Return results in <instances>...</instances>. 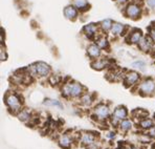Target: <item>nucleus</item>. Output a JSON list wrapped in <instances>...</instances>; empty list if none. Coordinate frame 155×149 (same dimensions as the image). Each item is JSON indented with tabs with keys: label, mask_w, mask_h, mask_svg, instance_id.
Here are the masks:
<instances>
[{
	"label": "nucleus",
	"mask_w": 155,
	"mask_h": 149,
	"mask_svg": "<svg viewBox=\"0 0 155 149\" xmlns=\"http://www.w3.org/2000/svg\"><path fill=\"white\" fill-rule=\"evenodd\" d=\"M62 91V93L65 97L77 98L82 96V93H83V86L80 83H78V82H72V83L70 82V83L65 84Z\"/></svg>",
	"instance_id": "nucleus-1"
},
{
	"label": "nucleus",
	"mask_w": 155,
	"mask_h": 149,
	"mask_svg": "<svg viewBox=\"0 0 155 149\" xmlns=\"http://www.w3.org/2000/svg\"><path fill=\"white\" fill-rule=\"evenodd\" d=\"M4 102L12 112H18L21 109V100L16 93H8L4 97Z\"/></svg>",
	"instance_id": "nucleus-2"
},
{
	"label": "nucleus",
	"mask_w": 155,
	"mask_h": 149,
	"mask_svg": "<svg viewBox=\"0 0 155 149\" xmlns=\"http://www.w3.org/2000/svg\"><path fill=\"white\" fill-rule=\"evenodd\" d=\"M155 91V81L152 79H147L143 81L140 85V93L142 96H150Z\"/></svg>",
	"instance_id": "nucleus-3"
},
{
	"label": "nucleus",
	"mask_w": 155,
	"mask_h": 149,
	"mask_svg": "<svg viewBox=\"0 0 155 149\" xmlns=\"http://www.w3.org/2000/svg\"><path fill=\"white\" fill-rule=\"evenodd\" d=\"M33 70L38 77H47L51 74V66L45 62H37L33 65Z\"/></svg>",
	"instance_id": "nucleus-4"
},
{
	"label": "nucleus",
	"mask_w": 155,
	"mask_h": 149,
	"mask_svg": "<svg viewBox=\"0 0 155 149\" xmlns=\"http://www.w3.org/2000/svg\"><path fill=\"white\" fill-rule=\"evenodd\" d=\"M125 13H126L127 17L131 18V19H137L140 16L142 8H140V6L137 3H130L127 5Z\"/></svg>",
	"instance_id": "nucleus-5"
},
{
	"label": "nucleus",
	"mask_w": 155,
	"mask_h": 149,
	"mask_svg": "<svg viewBox=\"0 0 155 149\" xmlns=\"http://www.w3.org/2000/svg\"><path fill=\"white\" fill-rule=\"evenodd\" d=\"M140 80V75L135 72H129L125 75V78H124V83H125V86L129 87V86H132L134 84L137 83V81Z\"/></svg>",
	"instance_id": "nucleus-6"
},
{
	"label": "nucleus",
	"mask_w": 155,
	"mask_h": 149,
	"mask_svg": "<svg viewBox=\"0 0 155 149\" xmlns=\"http://www.w3.org/2000/svg\"><path fill=\"white\" fill-rule=\"evenodd\" d=\"M94 113L97 114V117L101 120H105L109 117V108L107 105L105 104H100L94 108Z\"/></svg>",
	"instance_id": "nucleus-7"
},
{
	"label": "nucleus",
	"mask_w": 155,
	"mask_h": 149,
	"mask_svg": "<svg viewBox=\"0 0 155 149\" xmlns=\"http://www.w3.org/2000/svg\"><path fill=\"white\" fill-rule=\"evenodd\" d=\"M153 41L154 40L150 36H146V37H143L142 40L140 41L138 46L143 52H149L153 47Z\"/></svg>",
	"instance_id": "nucleus-8"
},
{
	"label": "nucleus",
	"mask_w": 155,
	"mask_h": 149,
	"mask_svg": "<svg viewBox=\"0 0 155 149\" xmlns=\"http://www.w3.org/2000/svg\"><path fill=\"white\" fill-rule=\"evenodd\" d=\"M127 114H128V111H127L126 107L124 106H118L116 107L114 109V111H113V119L116 121H123L125 120V119L127 118Z\"/></svg>",
	"instance_id": "nucleus-9"
},
{
	"label": "nucleus",
	"mask_w": 155,
	"mask_h": 149,
	"mask_svg": "<svg viewBox=\"0 0 155 149\" xmlns=\"http://www.w3.org/2000/svg\"><path fill=\"white\" fill-rule=\"evenodd\" d=\"M87 54L91 59H97L101 56V49L97 44H90L87 46Z\"/></svg>",
	"instance_id": "nucleus-10"
},
{
	"label": "nucleus",
	"mask_w": 155,
	"mask_h": 149,
	"mask_svg": "<svg viewBox=\"0 0 155 149\" xmlns=\"http://www.w3.org/2000/svg\"><path fill=\"white\" fill-rule=\"evenodd\" d=\"M64 15L67 19L69 20H74L78 17V11L76 6L74 5H68L64 8Z\"/></svg>",
	"instance_id": "nucleus-11"
},
{
	"label": "nucleus",
	"mask_w": 155,
	"mask_h": 149,
	"mask_svg": "<svg viewBox=\"0 0 155 149\" xmlns=\"http://www.w3.org/2000/svg\"><path fill=\"white\" fill-rule=\"evenodd\" d=\"M58 142L61 148L68 149V148H70V146H71V144H72V139L68 136V134H62Z\"/></svg>",
	"instance_id": "nucleus-12"
},
{
	"label": "nucleus",
	"mask_w": 155,
	"mask_h": 149,
	"mask_svg": "<svg viewBox=\"0 0 155 149\" xmlns=\"http://www.w3.org/2000/svg\"><path fill=\"white\" fill-rule=\"evenodd\" d=\"M94 139L95 137L93 136L90 132H86V134H83L81 137V143L85 146H90L94 143Z\"/></svg>",
	"instance_id": "nucleus-13"
},
{
	"label": "nucleus",
	"mask_w": 155,
	"mask_h": 149,
	"mask_svg": "<svg viewBox=\"0 0 155 149\" xmlns=\"http://www.w3.org/2000/svg\"><path fill=\"white\" fill-rule=\"evenodd\" d=\"M143 35H142V31L140 29H134L129 36V41L133 44H138L140 41L142 40Z\"/></svg>",
	"instance_id": "nucleus-14"
},
{
	"label": "nucleus",
	"mask_w": 155,
	"mask_h": 149,
	"mask_svg": "<svg viewBox=\"0 0 155 149\" xmlns=\"http://www.w3.org/2000/svg\"><path fill=\"white\" fill-rule=\"evenodd\" d=\"M83 32L88 38H92L93 36L97 33V26H95L94 23H90L88 25H85L83 29Z\"/></svg>",
	"instance_id": "nucleus-15"
},
{
	"label": "nucleus",
	"mask_w": 155,
	"mask_h": 149,
	"mask_svg": "<svg viewBox=\"0 0 155 149\" xmlns=\"http://www.w3.org/2000/svg\"><path fill=\"white\" fill-rule=\"evenodd\" d=\"M124 24L115 22V23H113L112 27H111V33H112V35H122L124 33Z\"/></svg>",
	"instance_id": "nucleus-16"
},
{
	"label": "nucleus",
	"mask_w": 155,
	"mask_h": 149,
	"mask_svg": "<svg viewBox=\"0 0 155 149\" xmlns=\"http://www.w3.org/2000/svg\"><path fill=\"white\" fill-rule=\"evenodd\" d=\"M120 128L123 131H128V130H130L132 128V121L128 120V119H125V120L120 121Z\"/></svg>",
	"instance_id": "nucleus-17"
},
{
	"label": "nucleus",
	"mask_w": 155,
	"mask_h": 149,
	"mask_svg": "<svg viewBox=\"0 0 155 149\" xmlns=\"http://www.w3.org/2000/svg\"><path fill=\"white\" fill-rule=\"evenodd\" d=\"M140 127L143 128V129H151V128H153V121L152 120H150V119H147V118H145L143 120L140 121Z\"/></svg>",
	"instance_id": "nucleus-18"
},
{
	"label": "nucleus",
	"mask_w": 155,
	"mask_h": 149,
	"mask_svg": "<svg viewBox=\"0 0 155 149\" xmlns=\"http://www.w3.org/2000/svg\"><path fill=\"white\" fill-rule=\"evenodd\" d=\"M91 65H92V67L94 68V69L101 70V69H103V68L106 67L107 61L106 60H95L94 62H92Z\"/></svg>",
	"instance_id": "nucleus-19"
},
{
	"label": "nucleus",
	"mask_w": 155,
	"mask_h": 149,
	"mask_svg": "<svg viewBox=\"0 0 155 149\" xmlns=\"http://www.w3.org/2000/svg\"><path fill=\"white\" fill-rule=\"evenodd\" d=\"M97 45L101 49H108V46H109L108 40H107L105 37H99V38H97Z\"/></svg>",
	"instance_id": "nucleus-20"
},
{
	"label": "nucleus",
	"mask_w": 155,
	"mask_h": 149,
	"mask_svg": "<svg viewBox=\"0 0 155 149\" xmlns=\"http://www.w3.org/2000/svg\"><path fill=\"white\" fill-rule=\"evenodd\" d=\"M101 29H103L104 32H108V31H111V27H112V21L110 19H105L103 21L101 22Z\"/></svg>",
	"instance_id": "nucleus-21"
},
{
	"label": "nucleus",
	"mask_w": 155,
	"mask_h": 149,
	"mask_svg": "<svg viewBox=\"0 0 155 149\" xmlns=\"http://www.w3.org/2000/svg\"><path fill=\"white\" fill-rule=\"evenodd\" d=\"M18 118H19V120L25 122V121L31 119V113H29L27 110H21V111H19V113H18Z\"/></svg>",
	"instance_id": "nucleus-22"
},
{
	"label": "nucleus",
	"mask_w": 155,
	"mask_h": 149,
	"mask_svg": "<svg viewBox=\"0 0 155 149\" xmlns=\"http://www.w3.org/2000/svg\"><path fill=\"white\" fill-rule=\"evenodd\" d=\"M74 5H76V8H78L79 10L81 11H84V10H87V6H88V3L87 1H85V0H77L76 3H74Z\"/></svg>",
	"instance_id": "nucleus-23"
},
{
	"label": "nucleus",
	"mask_w": 155,
	"mask_h": 149,
	"mask_svg": "<svg viewBox=\"0 0 155 149\" xmlns=\"http://www.w3.org/2000/svg\"><path fill=\"white\" fill-rule=\"evenodd\" d=\"M81 103L83 105H85V106H89V105H91V103H92V100H91L90 96L84 95L83 97L81 98Z\"/></svg>",
	"instance_id": "nucleus-24"
},
{
	"label": "nucleus",
	"mask_w": 155,
	"mask_h": 149,
	"mask_svg": "<svg viewBox=\"0 0 155 149\" xmlns=\"http://www.w3.org/2000/svg\"><path fill=\"white\" fill-rule=\"evenodd\" d=\"M131 65H132V67H134V68H138V69H140V70H143V69H145L146 63L143 62V61L138 60V61H135V62H133V63L131 64Z\"/></svg>",
	"instance_id": "nucleus-25"
},
{
	"label": "nucleus",
	"mask_w": 155,
	"mask_h": 149,
	"mask_svg": "<svg viewBox=\"0 0 155 149\" xmlns=\"http://www.w3.org/2000/svg\"><path fill=\"white\" fill-rule=\"evenodd\" d=\"M45 105H51V106H58V107H62V104H61L59 101L57 100H51V99H46V101H44Z\"/></svg>",
	"instance_id": "nucleus-26"
},
{
	"label": "nucleus",
	"mask_w": 155,
	"mask_h": 149,
	"mask_svg": "<svg viewBox=\"0 0 155 149\" xmlns=\"http://www.w3.org/2000/svg\"><path fill=\"white\" fill-rule=\"evenodd\" d=\"M59 81H60V78H59L57 75H51V78H49V82H51V84H52V85L58 84Z\"/></svg>",
	"instance_id": "nucleus-27"
},
{
	"label": "nucleus",
	"mask_w": 155,
	"mask_h": 149,
	"mask_svg": "<svg viewBox=\"0 0 155 149\" xmlns=\"http://www.w3.org/2000/svg\"><path fill=\"white\" fill-rule=\"evenodd\" d=\"M0 54H1V61L6 60L8 56H6V54H5V50H3V47L1 49V52H0Z\"/></svg>",
	"instance_id": "nucleus-28"
},
{
	"label": "nucleus",
	"mask_w": 155,
	"mask_h": 149,
	"mask_svg": "<svg viewBox=\"0 0 155 149\" xmlns=\"http://www.w3.org/2000/svg\"><path fill=\"white\" fill-rule=\"evenodd\" d=\"M147 4L149 5V8H155V0H147Z\"/></svg>",
	"instance_id": "nucleus-29"
},
{
	"label": "nucleus",
	"mask_w": 155,
	"mask_h": 149,
	"mask_svg": "<svg viewBox=\"0 0 155 149\" xmlns=\"http://www.w3.org/2000/svg\"><path fill=\"white\" fill-rule=\"evenodd\" d=\"M150 37L155 41V25L152 29H150Z\"/></svg>",
	"instance_id": "nucleus-30"
},
{
	"label": "nucleus",
	"mask_w": 155,
	"mask_h": 149,
	"mask_svg": "<svg viewBox=\"0 0 155 149\" xmlns=\"http://www.w3.org/2000/svg\"><path fill=\"white\" fill-rule=\"evenodd\" d=\"M116 1H117L118 3H125V2H127L128 0H116Z\"/></svg>",
	"instance_id": "nucleus-31"
},
{
	"label": "nucleus",
	"mask_w": 155,
	"mask_h": 149,
	"mask_svg": "<svg viewBox=\"0 0 155 149\" xmlns=\"http://www.w3.org/2000/svg\"><path fill=\"white\" fill-rule=\"evenodd\" d=\"M126 149H136V147H134L133 145H129V146H127Z\"/></svg>",
	"instance_id": "nucleus-32"
},
{
	"label": "nucleus",
	"mask_w": 155,
	"mask_h": 149,
	"mask_svg": "<svg viewBox=\"0 0 155 149\" xmlns=\"http://www.w3.org/2000/svg\"><path fill=\"white\" fill-rule=\"evenodd\" d=\"M154 119H155V113H154Z\"/></svg>",
	"instance_id": "nucleus-33"
}]
</instances>
